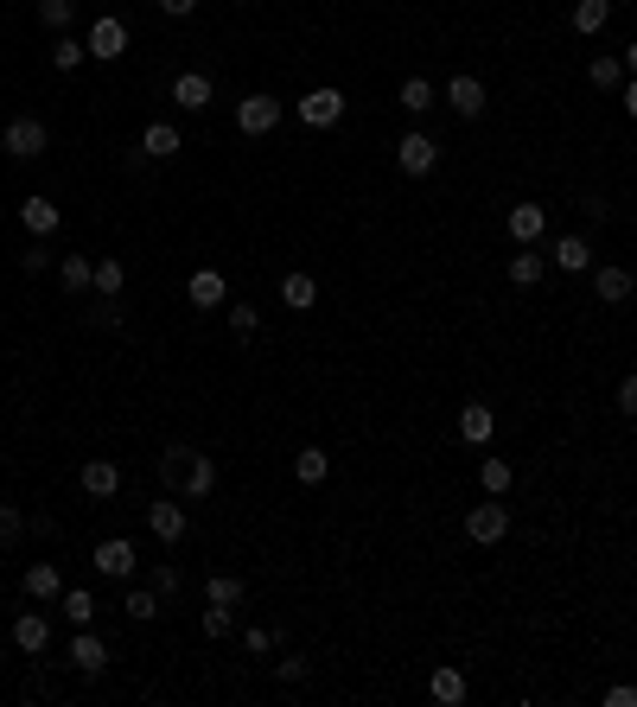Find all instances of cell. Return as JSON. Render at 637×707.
<instances>
[{"label": "cell", "mask_w": 637, "mask_h": 707, "mask_svg": "<svg viewBox=\"0 0 637 707\" xmlns=\"http://www.w3.org/2000/svg\"><path fill=\"white\" fill-rule=\"evenodd\" d=\"M45 147H51V134H45L39 115H13V122L0 128V153H7V160H20V166H32Z\"/></svg>", "instance_id": "obj_1"}, {"label": "cell", "mask_w": 637, "mask_h": 707, "mask_svg": "<svg viewBox=\"0 0 637 707\" xmlns=\"http://www.w3.org/2000/svg\"><path fill=\"white\" fill-rule=\"evenodd\" d=\"M294 115H300L306 128H338V122H344V90L319 83V90H306V96L294 102Z\"/></svg>", "instance_id": "obj_2"}, {"label": "cell", "mask_w": 637, "mask_h": 707, "mask_svg": "<svg viewBox=\"0 0 637 707\" xmlns=\"http://www.w3.org/2000/svg\"><path fill=\"white\" fill-rule=\"evenodd\" d=\"M466 536H472L478 548H491V542H504V536H510V510H504V497H491V504L466 510Z\"/></svg>", "instance_id": "obj_3"}, {"label": "cell", "mask_w": 637, "mask_h": 707, "mask_svg": "<svg viewBox=\"0 0 637 707\" xmlns=\"http://www.w3.org/2000/svg\"><path fill=\"white\" fill-rule=\"evenodd\" d=\"M395 166L408 172V179H427V172L440 166V147L427 141V134L415 128V134H402V141H395Z\"/></svg>", "instance_id": "obj_4"}, {"label": "cell", "mask_w": 637, "mask_h": 707, "mask_svg": "<svg viewBox=\"0 0 637 707\" xmlns=\"http://www.w3.org/2000/svg\"><path fill=\"white\" fill-rule=\"evenodd\" d=\"M281 102H274V96H243V102H236V128H243V134H274V128H281Z\"/></svg>", "instance_id": "obj_5"}, {"label": "cell", "mask_w": 637, "mask_h": 707, "mask_svg": "<svg viewBox=\"0 0 637 707\" xmlns=\"http://www.w3.org/2000/svg\"><path fill=\"white\" fill-rule=\"evenodd\" d=\"M83 45H90V58H96V64H115V58L128 51V26L115 20V13H102V20L90 26V39H83Z\"/></svg>", "instance_id": "obj_6"}, {"label": "cell", "mask_w": 637, "mask_h": 707, "mask_svg": "<svg viewBox=\"0 0 637 707\" xmlns=\"http://www.w3.org/2000/svg\"><path fill=\"white\" fill-rule=\"evenodd\" d=\"M90 567H96L102 580H128V574H134V542H122V536L96 542V548H90Z\"/></svg>", "instance_id": "obj_7"}, {"label": "cell", "mask_w": 637, "mask_h": 707, "mask_svg": "<svg viewBox=\"0 0 637 707\" xmlns=\"http://www.w3.org/2000/svg\"><path fill=\"white\" fill-rule=\"evenodd\" d=\"M504 230L516 236V249H529V243H542V236H548V211H542V204H510Z\"/></svg>", "instance_id": "obj_8"}, {"label": "cell", "mask_w": 637, "mask_h": 707, "mask_svg": "<svg viewBox=\"0 0 637 707\" xmlns=\"http://www.w3.org/2000/svg\"><path fill=\"white\" fill-rule=\"evenodd\" d=\"M64 663H71L77 676H102V663H109V644H102V637H90V625H83V631L71 637V650H64Z\"/></svg>", "instance_id": "obj_9"}, {"label": "cell", "mask_w": 637, "mask_h": 707, "mask_svg": "<svg viewBox=\"0 0 637 707\" xmlns=\"http://www.w3.org/2000/svg\"><path fill=\"white\" fill-rule=\"evenodd\" d=\"M185 300H192V306H198V313H217V306H223V300H230V281H223V274H217V268H198V274H192V281H185Z\"/></svg>", "instance_id": "obj_10"}, {"label": "cell", "mask_w": 637, "mask_h": 707, "mask_svg": "<svg viewBox=\"0 0 637 707\" xmlns=\"http://www.w3.org/2000/svg\"><path fill=\"white\" fill-rule=\"evenodd\" d=\"M147 529H153V536H160V542L172 548V542H185V529H192V516H185L179 504H172V497H160V504H147Z\"/></svg>", "instance_id": "obj_11"}, {"label": "cell", "mask_w": 637, "mask_h": 707, "mask_svg": "<svg viewBox=\"0 0 637 707\" xmlns=\"http://www.w3.org/2000/svg\"><path fill=\"white\" fill-rule=\"evenodd\" d=\"M77 485H83V497H115V491H122V465H115V459H83Z\"/></svg>", "instance_id": "obj_12"}, {"label": "cell", "mask_w": 637, "mask_h": 707, "mask_svg": "<svg viewBox=\"0 0 637 707\" xmlns=\"http://www.w3.org/2000/svg\"><path fill=\"white\" fill-rule=\"evenodd\" d=\"M548 262H555L561 274H587L593 268V243L587 236H555V243H548Z\"/></svg>", "instance_id": "obj_13"}, {"label": "cell", "mask_w": 637, "mask_h": 707, "mask_svg": "<svg viewBox=\"0 0 637 707\" xmlns=\"http://www.w3.org/2000/svg\"><path fill=\"white\" fill-rule=\"evenodd\" d=\"M446 109H459L466 122H478V115H485V83H478V77H453V83H446Z\"/></svg>", "instance_id": "obj_14"}, {"label": "cell", "mask_w": 637, "mask_h": 707, "mask_svg": "<svg viewBox=\"0 0 637 707\" xmlns=\"http://www.w3.org/2000/svg\"><path fill=\"white\" fill-rule=\"evenodd\" d=\"M631 274L625 268H618V262H606V268H593V293H599V306H625L631 300Z\"/></svg>", "instance_id": "obj_15"}, {"label": "cell", "mask_w": 637, "mask_h": 707, "mask_svg": "<svg viewBox=\"0 0 637 707\" xmlns=\"http://www.w3.org/2000/svg\"><path fill=\"white\" fill-rule=\"evenodd\" d=\"M491 434H497V415H491L485 402L459 408V440H466V446H491Z\"/></svg>", "instance_id": "obj_16"}, {"label": "cell", "mask_w": 637, "mask_h": 707, "mask_svg": "<svg viewBox=\"0 0 637 707\" xmlns=\"http://www.w3.org/2000/svg\"><path fill=\"white\" fill-rule=\"evenodd\" d=\"M172 102H179L185 115L211 109V77H204V71H185V77H172Z\"/></svg>", "instance_id": "obj_17"}, {"label": "cell", "mask_w": 637, "mask_h": 707, "mask_svg": "<svg viewBox=\"0 0 637 707\" xmlns=\"http://www.w3.org/2000/svg\"><path fill=\"white\" fill-rule=\"evenodd\" d=\"M13 644H20L26 657H39V650L51 644V618L45 612H20V618H13Z\"/></svg>", "instance_id": "obj_18"}, {"label": "cell", "mask_w": 637, "mask_h": 707, "mask_svg": "<svg viewBox=\"0 0 637 707\" xmlns=\"http://www.w3.org/2000/svg\"><path fill=\"white\" fill-rule=\"evenodd\" d=\"M427 695H434L440 707H459V701H466V695H472V688H466V676H459V669H453V663H440V669H434V676H427Z\"/></svg>", "instance_id": "obj_19"}, {"label": "cell", "mask_w": 637, "mask_h": 707, "mask_svg": "<svg viewBox=\"0 0 637 707\" xmlns=\"http://www.w3.org/2000/svg\"><path fill=\"white\" fill-rule=\"evenodd\" d=\"M281 306H287V313H313V306H319V281H313V274H287V281H281Z\"/></svg>", "instance_id": "obj_20"}, {"label": "cell", "mask_w": 637, "mask_h": 707, "mask_svg": "<svg viewBox=\"0 0 637 707\" xmlns=\"http://www.w3.org/2000/svg\"><path fill=\"white\" fill-rule=\"evenodd\" d=\"M20 223H26L32 236H51V230L64 223V211H58L51 198H26V204H20Z\"/></svg>", "instance_id": "obj_21"}, {"label": "cell", "mask_w": 637, "mask_h": 707, "mask_svg": "<svg viewBox=\"0 0 637 707\" xmlns=\"http://www.w3.org/2000/svg\"><path fill=\"white\" fill-rule=\"evenodd\" d=\"M179 147H185V134L172 128V122H153V128L141 134V153H147V160H172Z\"/></svg>", "instance_id": "obj_22"}, {"label": "cell", "mask_w": 637, "mask_h": 707, "mask_svg": "<svg viewBox=\"0 0 637 707\" xmlns=\"http://www.w3.org/2000/svg\"><path fill=\"white\" fill-rule=\"evenodd\" d=\"M542 274H548V255H536V243L510 255V281L516 287H542Z\"/></svg>", "instance_id": "obj_23"}, {"label": "cell", "mask_w": 637, "mask_h": 707, "mask_svg": "<svg viewBox=\"0 0 637 707\" xmlns=\"http://www.w3.org/2000/svg\"><path fill=\"white\" fill-rule=\"evenodd\" d=\"M58 593H64V574L51 561H32L26 567V599H58Z\"/></svg>", "instance_id": "obj_24"}, {"label": "cell", "mask_w": 637, "mask_h": 707, "mask_svg": "<svg viewBox=\"0 0 637 707\" xmlns=\"http://www.w3.org/2000/svg\"><path fill=\"white\" fill-rule=\"evenodd\" d=\"M185 497H211L217 491V459H204V453H192V465H185V485H179Z\"/></svg>", "instance_id": "obj_25"}, {"label": "cell", "mask_w": 637, "mask_h": 707, "mask_svg": "<svg viewBox=\"0 0 637 707\" xmlns=\"http://www.w3.org/2000/svg\"><path fill=\"white\" fill-rule=\"evenodd\" d=\"M587 83H593V90H625V58L599 51V58L587 64Z\"/></svg>", "instance_id": "obj_26"}, {"label": "cell", "mask_w": 637, "mask_h": 707, "mask_svg": "<svg viewBox=\"0 0 637 707\" xmlns=\"http://www.w3.org/2000/svg\"><path fill=\"white\" fill-rule=\"evenodd\" d=\"M58 281H64V293H90L96 262H90V255H64V262H58Z\"/></svg>", "instance_id": "obj_27"}, {"label": "cell", "mask_w": 637, "mask_h": 707, "mask_svg": "<svg viewBox=\"0 0 637 707\" xmlns=\"http://www.w3.org/2000/svg\"><path fill=\"white\" fill-rule=\"evenodd\" d=\"M294 478H300V485H325V478H332V459H325L319 446H300V453H294Z\"/></svg>", "instance_id": "obj_28"}, {"label": "cell", "mask_w": 637, "mask_h": 707, "mask_svg": "<svg viewBox=\"0 0 637 707\" xmlns=\"http://www.w3.org/2000/svg\"><path fill=\"white\" fill-rule=\"evenodd\" d=\"M83 58H90V45H83V39H71V32H58V39H51V71L71 77Z\"/></svg>", "instance_id": "obj_29"}, {"label": "cell", "mask_w": 637, "mask_h": 707, "mask_svg": "<svg viewBox=\"0 0 637 707\" xmlns=\"http://www.w3.org/2000/svg\"><path fill=\"white\" fill-rule=\"evenodd\" d=\"M606 20H612V0H574V32L580 39H593Z\"/></svg>", "instance_id": "obj_30"}, {"label": "cell", "mask_w": 637, "mask_h": 707, "mask_svg": "<svg viewBox=\"0 0 637 707\" xmlns=\"http://www.w3.org/2000/svg\"><path fill=\"white\" fill-rule=\"evenodd\" d=\"M395 102H402V109H408V115H427V109H434V102H440V96H434V83H427V77H408V83H402V90H395Z\"/></svg>", "instance_id": "obj_31"}, {"label": "cell", "mask_w": 637, "mask_h": 707, "mask_svg": "<svg viewBox=\"0 0 637 707\" xmlns=\"http://www.w3.org/2000/svg\"><path fill=\"white\" fill-rule=\"evenodd\" d=\"M243 593H249V586L243 580H236V574H211V586H204V599H211V606H243Z\"/></svg>", "instance_id": "obj_32"}, {"label": "cell", "mask_w": 637, "mask_h": 707, "mask_svg": "<svg viewBox=\"0 0 637 707\" xmlns=\"http://www.w3.org/2000/svg\"><path fill=\"white\" fill-rule=\"evenodd\" d=\"M122 612L134 618V625H153V618H160V593H153V586H134V593L122 599Z\"/></svg>", "instance_id": "obj_33"}, {"label": "cell", "mask_w": 637, "mask_h": 707, "mask_svg": "<svg viewBox=\"0 0 637 707\" xmlns=\"http://www.w3.org/2000/svg\"><path fill=\"white\" fill-rule=\"evenodd\" d=\"M96 293H102V300H115V293H122L128 287V268L122 262H115V255H102V262H96V281H90Z\"/></svg>", "instance_id": "obj_34"}, {"label": "cell", "mask_w": 637, "mask_h": 707, "mask_svg": "<svg viewBox=\"0 0 637 707\" xmlns=\"http://www.w3.org/2000/svg\"><path fill=\"white\" fill-rule=\"evenodd\" d=\"M478 485H485L491 497H504V491L516 485V465H510V459H485V465H478Z\"/></svg>", "instance_id": "obj_35"}, {"label": "cell", "mask_w": 637, "mask_h": 707, "mask_svg": "<svg viewBox=\"0 0 637 707\" xmlns=\"http://www.w3.org/2000/svg\"><path fill=\"white\" fill-rule=\"evenodd\" d=\"M192 453H198V446H166V453H160V478H166V485H185V465H192Z\"/></svg>", "instance_id": "obj_36"}, {"label": "cell", "mask_w": 637, "mask_h": 707, "mask_svg": "<svg viewBox=\"0 0 637 707\" xmlns=\"http://www.w3.org/2000/svg\"><path fill=\"white\" fill-rule=\"evenodd\" d=\"M39 20H45L51 32H71V20H77V0H39Z\"/></svg>", "instance_id": "obj_37"}, {"label": "cell", "mask_w": 637, "mask_h": 707, "mask_svg": "<svg viewBox=\"0 0 637 707\" xmlns=\"http://www.w3.org/2000/svg\"><path fill=\"white\" fill-rule=\"evenodd\" d=\"M64 618H71V625L83 631V625H90V618H96V599L83 593V586H71V593H64Z\"/></svg>", "instance_id": "obj_38"}, {"label": "cell", "mask_w": 637, "mask_h": 707, "mask_svg": "<svg viewBox=\"0 0 637 707\" xmlns=\"http://www.w3.org/2000/svg\"><path fill=\"white\" fill-rule=\"evenodd\" d=\"M274 644H281V631H268V625H249V631H243V650H249V657H268Z\"/></svg>", "instance_id": "obj_39"}, {"label": "cell", "mask_w": 637, "mask_h": 707, "mask_svg": "<svg viewBox=\"0 0 637 707\" xmlns=\"http://www.w3.org/2000/svg\"><path fill=\"white\" fill-rule=\"evenodd\" d=\"M198 625H204V637H230L236 612H230V606H204V618H198Z\"/></svg>", "instance_id": "obj_40"}, {"label": "cell", "mask_w": 637, "mask_h": 707, "mask_svg": "<svg viewBox=\"0 0 637 707\" xmlns=\"http://www.w3.org/2000/svg\"><path fill=\"white\" fill-rule=\"evenodd\" d=\"M255 325H262V313H255V306H230V332H236V338H255Z\"/></svg>", "instance_id": "obj_41"}, {"label": "cell", "mask_w": 637, "mask_h": 707, "mask_svg": "<svg viewBox=\"0 0 637 707\" xmlns=\"http://www.w3.org/2000/svg\"><path fill=\"white\" fill-rule=\"evenodd\" d=\"M179 586H185V580H179V567H166V561L153 567V593H160V599H172V593H179Z\"/></svg>", "instance_id": "obj_42"}, {"label": "cell", "mask_w": 637, "mask_h": 707, "mask_svg": "<svg viewBox=\"0 0 637 707\" xmlns=\"http://www.w3.org/2000/svg\"><path fill=\"white\" fill-rule=\"evenodd\" d=\"M20 529H26V516L13 504H0V542H20Z\"/></svg>", "instance_id": "obj_43"}, {"label": "cell", "mask_w": 637, "mask_h": 707, "mask_svg": "<svg viewBox=\"0 0 637 707\" xmlns=\"http://www.w3.org/2000/svg\"><path fill=\"white\" fill-rule=\"evenodd\" d=\"M20 262H26V274H45V268H51V249H45V236H39V243H32V249L20 255Z\"/></svg>", "instance_id": "obj_44"}, {"label": "cell", "mask_w": 637, "mask_h": 707, "mask_svg": "<svg viewBox=\"0 0 637 707\" xmlns=\"http://www.w3.org/2000/svg\"><path fill=\"white\" fill-rule=\"evenodd\" d=\"M274 676H281V682H306V657H281V663H274Z\"/></svg>", "instance_id": "obj_45"}, {"label": "cell", "mask_w": 637, "mask_h": 707, "mask_svg": "<svg viewBox=\"0 0 637 707\" xmlns=\"http://www.w3.org/2000/svg\"><path fill=\"white\" fill-rule=\"evenodd\" d=\"M606 707H637V688L631 682H612L606 688Z\"/></svg>", "instance_id": "obj_46"}, {"label": "cell", "mask_w": 637, "mask_h": 707, "mask_svg": "<svg viewBox=\"0 0 637 707\" xmlns=\"http://www.w3.org/2000/svg\"><path fill=\"white\" fill-rule=\"evenodd\" d=\"M618 408H625V415H637V370L618 383Z\"/></svg>", "instance_id": "obj_47"}, {"label": "cell", "mask_w": 637, "mask_h": 707, "mask_svg": "<svg viewBox=\"0 0 637 707\" xmlns=\"http://www.w3.org/2000/svg\"><path fill=\"white\" fill-rule=\"evenodd\" d=\"M160 13H166V20H192L198 0H160Z\"/></svg>", "instance_id": "obj_48"}, {"label": "cell", "mask_w": 637, "mask_h": 707, "mask_svg": "<svg viewBox=\"0 0 637 707\" xmlns=\"http://www.w3.org/2000/svg\"><path fill=\"white\" fill-rule=\"evenodd\" d=\"M625 115L637 122V77H625Z\"/></svg>", "instance_id": "obj_49"}, {"label": "cell", "mask_w": 637, "mask_h": 707, "mask_svg": "<svg viewBox=\"0 0 637 707\" xmlns=\"http://www.w3.org/2000/svg\"><path fill=\"white\" fill-rule=\"evenodd\" d=\"M625 77H637V39L625 45Z\"/></svg>", "instance_id": "obj_50"}]
</instances>
